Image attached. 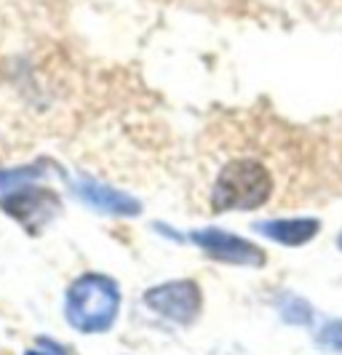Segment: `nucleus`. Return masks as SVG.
I'll list each match as a JSON object with an SVG mask.
<instances>
[{"label": "nucleus", "mask_w": 342, "mask_h": 355, "mask_svg": "<svg viewBox=\"0 0 342 355\" xmlns=\"http://www.w3.org/2000/svg\"><path fill=\"white\" fill-rule=\"evenodd\" d=\"M118 313L121 291L112 278L86 272L72 281L65 302V318L72 329H78L80 334H105L118 320Z\"/></svg>", "instance_id": "1"}, {"label": "nucleus", "mask_w": 342, "mask_h": 355, "mask_svg": "<svg viewBox=\"0 0 342 355\" xmlns=\"http://www.w3.org/2000/svg\"><path fill=\"white\" fill-rule=\"evenodd\" d=\"M273 193L271 171L254 158H235L222 166L212 190V211H254Z\"/></svg>", "instance_id": "2"}, {"label": "nucleus", "mask_w": 342, "mask_h": 355, "mask_svg": "<svg viewBox=\"0 0 342 355\" xmlns=\"http://www.w3.org/2000/svg\"><path fill=\"white\" fill-rule=\"evenodd\" d=\"M144 304L163 318L180 326L196 323L203 310V294L196 281H169L144 291Z\"/></svg>", "instance_id": "3"}, {"label": "nucleus", "mask_w": 342, "mask_h": 355, "mask_svg": "<svg viewBox=\"0 0 342 355\" xmlns=\"http://www.w3.org/2000/svg\"><path fill=\"white\" fill-rule=\"evenodd\" d=\"M0 209L8 216H14L24 230L40 232L49 222H54V216L62 209V200L49 187L27 184V187L11 190V196L0 198Z\"/></svg>", "instance_id": "4"}, {"label": "nucleus", "mask_w": 342, "mask_h": 355, "mask_svg": "<svg viewBox=\"0 0 342 355\" xmlns=\"http://www.w3.org/2000/svg\"><path fill=\"white\" fill-rule=\"evenodd\" d=\"M190 241L206 251L214 262L222 265H235V267H262L268 262L265 251L257 243H249L243 238H238L233 232L216 230V227H206V230L190 232Z\"/></svg>", "instance_id": "5"}, {"label": "nucleus", "mask_w": 342, "mask_h": 355, "mask_svg": "<svg viewBox=\"0 0 342 355\" xmlns=\"http://www.w3.org/2000/svg\"><path fill=\"white\" fill-rule=\"evenodd\" d=\"M75 193L83 198L89 206L99 209V211L118 214V216H137L142 211L139 200H134V198L121 193V190H112L108 184H99L94 179H78L75 182Z\"/></svg>", "instance_id": "6"}, {"label": "nucleus", "mask_w": 342, "mask_h": 355, "mask_svg": "<svg viewBox=\"0 0 342 355\" xmlns=\"http://www.w3.org/2000/svg\"><path fill=\"white\" fill-rule=\"evenodd\" d=\"M254 230L265 238H271L281 246H305L307 241H313L318 230H321V222L318 219H271V222H257Z\"/></svg>", "instance_id": "7"}, {"label": "nucleus", "mask_w": 342, "mask_h": 355, "mask_svg": "<svg viewBox=\"0 0 342 355\" xmlns=\"http://www.w3.org/2000/svg\"><path fill=\"white\" fill-rule=\"evenodd\" d=\"M49 168H51V163L46 158L35 160V163H27V166H17V168H3V171H0V190H19V187H27V184H33L35 179L43 177Z\"/></svg>", "instance_id": "8"}, {"label": "nucleus", "mask_w": 342, "mask_h": 355, "mask_svg": "<svg viewBox=\"0 0 342 355\" xmlns=\"http://www.w3.org/2000/svg\"><path fill=\"white\" fill-rule=\"evenodd\" d=\"M278 310H281V315H284L287 323L307 326V323L313 320V310H310V304L302 302L300 297H284V302L278 304Z\"/></svg>", "instance_id": "9"}, {"label": "nucleus", "mask_w": 342, "mask_h": 355, "mask_svg": "<svg viewBox=\"0 0 342 355\" xmlns=\"http://www.w3.org/2000/svg\"><path fill=\"white\" fill-rule=\"evenodd\" d=\"M316 342L326 347V350H334V353H342V320H334V323H326L324 329L316 334Z\"/></svg>", "instance_id": "10"}, {"label": "nucleus", "mask_w": 342, "mask_h": 355, "mask_svg": "<svg viewBox=\"0 0 342 355\" xmlns=\"http://www.w3.org/2000/svg\"><path fill=\"white\" fill-rule=\"evenodd\" d=\"M24 355H46V353H40V350H27Z\"/></svg>", "instance_id": "11"}, {"label": "nucleus", "mask_w": 342, "mask_h": 355, "mask_svg": "<svg viewBox=\"0 0 342 355\" xmlns=\"http://www.w3.org/2000/svg\"><path fill=\"white\" fill-rule=\"evenodd\" d=\"M337 243H340V249H342V235H340V241H337Z\"/></svg>", "instance_id": "12"}]
</instances>
